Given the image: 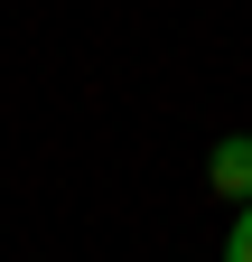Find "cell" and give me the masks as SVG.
<instances>
[{
  "label": "cell",
  "mask_w": 252,
  "mask_h": 262,
  "mask_svg": "<svg viewBox=\"0 0 252 262\" xmlns=\"http://www.w3.org/2000/svg\"><path fill=\"white\" fill-rule=\"evenodd\" d=\"M206 178H215V196H224V206H252V131H224V141H215Z\"/></svg>",
  "instance_id": "cell-1"
},
{
  "label": "cell",
  "mask_w": 252,
  "mask_h": 262,
  "mask_svg": "<svg viewBox=\"0 0 252 262\" xmlns=\"http://www.w3.org/2000/svg\"><path fill=\"white\" fill-rule=\"evenodd\" d=\"M224 262H252V206H234V234H224Z\"/></svg>",
  "instance_id": "cell-2"
}]
</instances>
